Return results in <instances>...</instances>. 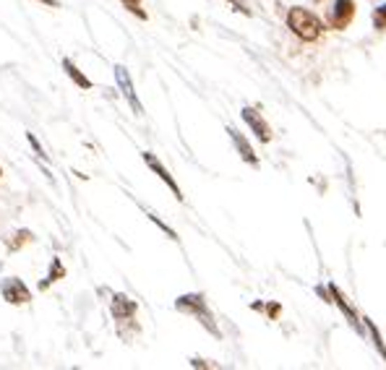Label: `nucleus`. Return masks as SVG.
<instances>
[{
	"label": "nucleus",
	"mask_w": 386,
	"mask_h": 370,
	"mask_svg": "<svg viewBox=\"0 0 386 370\" xmlns=\"http://www.w3.org/2000/svg\"><path fill=\"white\" fill-rule=\"evenodd\" d=\"M287 29H290L298 39H303V42H316V39L321 37V31H324V24H321V19L316 13L295 6V8H290V13H287Z\"/></svg>",
	"instance_id": "obj_1"
},
{
	"label": "nucleus",
	"mask_w": 386,
	"mask_h": 370,
	"mask_svg": "<svg viewBox=\"0 0 386 370\" xmlns=\"http://www.w3.org/2000/svg\"><path fill=\"white\" fill-rule=\"evenodd\" d=\"M175 308H178L180 313H188V315H193V318H198L201 326H204L209 334L219 336V329H217V323H214V315H212V311H209L207 297H204V294H198V292L180 294L178 300H175Z\"/></svg>",
	"instance_id": "obj_2"
},
{
	"label": "nucleus",
	"mask_w": 386,
	"mask_h": 370,
	"mask_svg": "<svg viewBox=\"0 0 386 370\" xmlns=\"http://www.w3.org/2000/svg\"><path fill=\"white\" fill-rule=\"evenodd\" d=\"M240 115H243V120L248 123V128L256 133V138L261 143H269L274 138V133H272V125L266 123L264 118H261V113L259 110H254V107H243L240 110Z\"/></svg>",
	"instance_id": "obj_3"
},
{
	"label": "nucleus",
	"mask_w": 386,
	"mask_h": 370,
	"mask_svg": "<svg viewBox=\"0 0 386 370\" xmlns=\"http://www.w3.org/2000/svg\"><path fill=\"white\" fill-rule=\"evenodd\" d=\"M115 81H118V86H120L123 97H125V102L131 105L133 113H136V115H144L142 102H139V97H136V92H133L131 73H128V68H125V66H115Z\"/></svg>",
	"instance_id": "obj_4"
},
{
	"label": "nucleus",
	"mask_w": 386,
	"mask_h": 370,
	"mask_svg": "<svg viewBox=\"0 0 386 370\" xmlns=\"http://www.w3.org/2000/svg\"><path fill=\"white\" fill-rule=\"evenodd\" d=\"M0 292H3V297H6L11 305H24L32 300L27 285H24L21 279H13V276H8V279L0 282Z\"/></svg>",
	"instance_id": "obj_5"
},
{
	"label": "nucleus",
	"mask_w": 386,
	"mask_h": 370,
	"mask_svg": "<svg viewBox=\"0 0 386 370\" xmlns=\"http://www.w3.org/2000/svg\"><path fill=\"white\" fill-rule=\"evenodd\" d=\"M352 16H355V0H334L331 13H329V27L331 29H347Z\"/></svg>",
	"instance_id": "obj_6"
},
{
	"label": "nucleus",
	"mask_w": 386,
	"mask_h": 370,
	"mask_svg": "<svg viewBox=\"0 0 386 370\" xmlns=\"http://www.w3.org/2000/svg\"><path fill=\"white\" fill-rule=\"evenodd\" d=\"M144 162H146V167H149L154 175H160V180L165 183V185H167L172 193H175V199L183 201V190H180V185L175 183V178H172V175L167 172V167H165V164H162V162L157 159V157H154L151 152H144Z\"/></svg>",
	"instance_id": "obj_7"
},
{
	"label": "nucleus",
	"mask_w": 386,
	"mask_h": 370,
	"mask_svg": "<svg viewBox=\"0 0 386 370\" xmlns=\"http://www.w3.org/2000/svg\"><path fill=\"white\" fill-rule=\"evenodd\" d=\"M227 133H230V138H233V143H235L240 159H243L245 164H251V167H259V157H256L254 146L248 143V138H245L243 133H237L235 128H227Z\"/></svg>",
	"instance_id": "obj_8"
},
{
	"label": "nucleus",
	"mask_w": 386,
	"mask_h": 370,
	"mask_svg": "<svg viewBox=\"0 0 386 370\" xmlns=\"http://www.w3.org/2000/svg\"><path fill=\"white\" fill-rule=\"evenodd\" d=\"M136 313V303L128 300L125 294H115L113 297V315L118 321H128L131 315Z\"/></svg>",
	"instance_id": "obj_9"
},
{
	"label": "nucleus",
	"mask_w": 386,
	"mask_h": 370,
	"mask_svg": "<svg viewBox=\"0 0 386 370\" xmlns=\"http://www.w3.org/2000/svg\"><path fill=\"white\" fill-rule=\"evenodd\" d=\"M63 71H66L68 76H71V81H74L78 89H92V81L78 71V68L74 66V60H68V57H63Z\"/></svg>",
	"instance_id": "obj_10"
},
{
	"label": "nucleus",
	"mask_w": 386,
	"mask_h": 370,
	"mask_svg": "<svg viewBox=\"0 0 386 370\" xmlns=\"http://www.w3.org/2000/svg\"><path fill=\"white\" fill-rule=\"evenodd\" d=\"M329 292L334 294V300H337L339 311H342V313L347 315V321L352 323V326H355V329H358V332H360L358 318H355V313H352V308H350V305H347V300H345V297H342V294H339V290H337V287H334V285H329Z\"/></svg>",
	"instance_id": "obj_11"
},
{
	"label": "nucleus",
	"mask_w": 386,
	"mask_h": 370,
	"mask_svg": "<svg viewBox=\"0 0 386 370\" xmlns=\"http://www.w3.org/2000/svg\"><path fill=\"white\" fill-rule=\"evenodd\" d=\"M60 274H66V271H63V266H60V261L55 258V261H53V271H50V276L45 279V282H39V287H42V290H45V287H50Z\"/></svg>",
	"instance_id": "obj_12"
},
{
	"label": "nucleus",
	"mask_w": 386,
	"mask_h": 370,
	"mask_svg": "<svg viewBox=\"0 0 386 370\" xmlns=\"http://www.w3.org/2000/svg\"><path fill=\"white\" fill-rule=\"evenodd\" d=\"M125 8L131 10V13H136L139 19H146V10L142 8V0H120Z\"/></svg>",
	"instance_id": "obj_13"
},
{
	"label": "nucleus",
	"mask_w": 386,
	"mask_h": 370,
	"mask_svg": "<svg viewBox=\"0 0 386 370\" xmlns=\"http://www.w3.org/2000/svg\"><path fill=\"white\" fill-rule=\"evenodd\" d=\"M373 27L386 29V6H378V8L373 10Z\"/></svg>",
	"instance_id": "obj_14"
},
{
	"label": "nucleus",
	"mask_w": 386,
	"mask_h": 370,
	"mask_svg": "<svg viewBox=\"0 0 386 370\" xmlns=\"http://www.w3.org/2000/svg\"><path fill=\"white\" fill-rule=\"evenodd\" d=\"M366 326H368V329H371V334H373V339H376L378 352H381V355H384V357H386V347H384V344H381V336H378V329H376V326H373V321H371V318H366Z\"/></svg>",
	"instance_id": "obj_15"
},
{
	"label": "nucleus",
	"mask_w": 386,
	"mask_h": 370,
	"mask_svg": "<svg viewBox=\"0 0 386 370\" xmlns=\"http://www.w3.org/2000/svg\"><path fill=\"white\" fill-rule=\"evenodd\" d=\"M227 3H233L235 10H243L245 16H254V10H251V6H248V0H227Z\"/></svg>",
	"instance_id": "obj_16"
},
{
	"label": "nucleus",
	"mask_w": 386,
	"mask_h": 370,
	"mask_svg": "<svg viewBox=\"0 0 386 370\" xmlns=\"http://www.w3.org/2000/svg\"><path fill=\"white\" fill-rule=\"evenodd\" d=\"M39 3H48V6H53V8H57V6H60L57 0H39Z\"/></svg>",
	"instance_id": "obj_17"
}]
</instances>
